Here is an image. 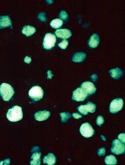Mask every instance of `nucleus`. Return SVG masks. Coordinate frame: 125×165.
<instances>
[{
  "instance_id": "nucleus-15",
  "label": "nucleus",
  "mask_w": 125,
  "mask_h": 165,
  "mask_svg": "<svg viewBox=\"0 0 125 165\" xmlns=\"http://www.w3.org/2000/svg\"><path fill=\"white\" fill-rule=\"evenodd\" d=\"M12 22L8 16H0V29L11 26Z\"/></svg>"
},
{
  "instance_id": "nucleus-9",
  "label": "nucleus",
  "mask_w": 125,
  "mask_h": 165,
  "mask_svg": "<svg viewBox=\"0 0 125 165\" xmlns=\"http://www.w3.org/2000/svg\"><path fill=\"white\" fill-rule=\"evenodd\" d=\"M88 96V95L82 89L79 87L72 92V99L77 102H82L87 98Z\"/></svg>"
},
{
  "instance_id": "nucleus-14",
  "label": "nucleus",
  "mask_w": 125,
  "mask_h": 165,
  "mask_svg": "<svg viewBox=\"0 0 125 165\" xmlns=\"http://www.w3.org/2000/svg\"><path fill=\"white\" fill-rule=\"evenodd\" d=\"M57 158L53 154L49 153L45 156L43 159V163L48 165H53L56 163Z\"/></svg>"
},
{
  "instance_id": "nucleus-10",
  "label": "nucleus",
  "mask_w": 125,
  "mask_h": 165,
  "mask_svg": "<svg viewBox=\"0 0 125 165\" xmlns=\"http://www.w3.org/2000/svg\"><path fill=\"white\" fill-rule=\"evenodd\" d=\"M81 88L87 93L88 96L94 94L97 90L93 83L89 81L83 82L81 84Z\"/></svg>"
},
{
  "instance_id": "nucleus-17",
  "label": "nucleus",
  "mask_w": 125,
  "mask_h": 165,
  "mask_svg": "<svg viewBox=\"0 0 125 165\" xmlns=\"http://www.w3.org/2000/svg\"><path fill=\"white\" fill-rule=\"evenodd\" d=\"M86 54L83 52H78L73 55L72 58V61L75 62H83L86 58Z\"/></svg>"
},
{
  "instance_id": "nucleus-28",
  "label": "nucleus",
  "mask_w": 125,
  "mask_h": 165,
  "mask_svg": "<svg viewBox=\"0 0 125 165\" xmlns=\"http://www.w3.org/2000/svg\"><path fill=\"white\" fill-rule=\"evenodd\" d=\"M125 133H120V134L118 135V139L121 142H123L124 144L125 143Z\"/></svg>"
},
{
  "instance_id": "nucleus-3",
  "label": "nucleus",
  "mask_w": 125,
  "mask_h": 165,
  "mask_svg": "<svg viewBox=\"0 0 125 165\" xmlns=\"http://www.w3.org/2000/svg\"><path fill=\"white\" fill-rule=\"evenodd\" d=\"M28 95L33 101H38L43 98L44 91L40 86H34L29 91Z\"/></svg>"
},
{
  "instance_id": "nucleus-22",
  "label": "nucleus",
  "mask_w": 125,
  "mask_h": 165,
  "mask_svg": "<svg viewBox=\"0 0 125 165\" xmlns=\"http://www.w3.org/2000/svg\"><path fill=\"white\" fill-rule=\"evenodd\" d=\"M61 118V121L62 122H66L71 117V114L68 112H62L60 113Z\"/></svg>"
},
{
  "instance_id": "nucleus-25",
  "label": "nucleus",
  "mask_w": 125,
  "mask_h": 165,
  "mask_svg": "<svg viewBox=\"0 0 125 165\" xmlns=\"http://www.w3.org/2000/svg\"><path fill=\"white\" fill-rule=\"evenodd\" d=\"M104 122L103 117L101 116H98L96 118V123L98 126L101 127L102 124Z\"/></svg>"
},
{
  "instance_id": "nucleus-20",
  "label": "nucleus",
  "mask_w": 125,
  "mask_h": 165,
  "mask_svg": "<svg viewBox=\"0 0 125 165\" xmlns=\"http://www.w3.org/2000/svg\"><path fill=\"white\" fill-rule=\"evenodd\" d=\"M105 162L106 165H116L117 163V160L113 155H110L105 158Z\"/></svg>"
},
{
  "instance_id": "nucleus-12",
  "label": "nucleus",
  "mask_w": 125,
  "mask_h": 165,
  "mask_svg": "<svg viewBox=\"0 0 125 165\" xmlns=\"http://www.w3.org/2000/svg\"><path fill=\"white\" fill-rule=\"evenodd\" d=\"M51 116L49 111H39L36 112L34 115L35 119L39 121H42L48 119Z\"/></svg>"
},
{
  "instance_id": "nucleus-1",
  "label": "nucleus",
  "mask_w": 125,
  "mask_h": 165,
  "mask_svg": "<svg viewBox=\"0 0 125 165\" xmlns=\"http://www.w3.org/2000/svg\"><path fill=\"white\" fill-rule=\"evenodd\" d=\"M6 117L11 122H16L20 121L23 118L22 108L18 106H14L8 109L6 113Z\"/></svg>"
},
{
  "instance_id": "nucleus-7",
  "label": "nucleus",
  "mask_w": 125,
  "mask_h": 165,
  "mask_svg": "<svg viewBox=\"0 0 125 165\" xmlns=\"http://www.w3.org/2000/svg\"><path fill=\"white\" fill-rule=\"evenodd\" d=\"M80 132L81 135L86 138H89L95 134L94 130L92 126L87 122L81 125L80 128Z\"/></svg>"
},
{
  "instance_id": "nucleus-8",
  "label": "nucleus",
  "mask_w": 125,
  "mask_h": 165,
  "mask_svg": "<svg viewBox=\"0 0 125 165\" xmlns=\"http://www.w3.org/2000/svg\"><path fill=\"white\" fill-rule=\"evenodd\" d=\"M124 102L122 98H118L112 100L110 103L109 112L111 113H116L122 110Z\"/></svg>"
},
{
  "instance_id": "nucleus-24",
  "label": "nucleus",
  "mask_w": 125,
  "mask_h": 165,
  "mask_svg": "<svg viewBox=\"0 0 125 165\" xmlns=\"http://www.w3.org/2000/svg\"><path fill=\"white\" fill-rule=\"evenodd\" d=\"M60 18L61 19L64 20V21H66L68 19V16L66 11H61L60 12L59 15Z\"/></svg>"
},
{
  "instance_id": "nucleus-4",
  "label": "nucleus",
  "mask_w": 125,
  "mask_h": 165,
  "mask_svg": "<svg viewBox=\"0 0 125 165\" xmlns=\"http://www.w3.org/2000/svg\"><path fill=\"white\" fill-rule=\"evenodd\" d=\"M56 42V36L53 34L47 33L45 35L43 41V47L46 50L52 49L54 47Z\"/></svg>"
},
{
  "instance_id": "nucleus-26",
  "label": "nucleus",
  "mask_w": 125,
  "mask_h": 165,
  "mask_svg": "<svg viewBox=\"0 0 125 165\" xmlns=\"http://www.w3.org/2000/svg\"><path fill=\"white\" fill-rule=\"evenodd\" d=\"M106 152V149L104 147L101 148L99 149L98 151H97L98 154L99 156H104Z\"/></svg>"
},
{
  "instance_id": "nucleus-29",
  "label": "nucleus",
  "mask_w": 125,
  "mask_h": 165,
  "mask_svg": "<svg viewBox=\"0 0 125 165\" xmlns=\"http://www.w3.org/2000/svg\"><path fill=\"white\" fill-rule=\"evenodd\" d=\"M72 116L73 118L76 119H78L82 118V116L80 114L76 113V112L72 113Z\"/></svg>"
},
{
  "instance_id": "nucleus-13",
  "label": "nucleus",
  "mask_w": 125,
  "mask_h": 165,
  "mask_svg": "<svg viewBox=\"0 0 125 165\" xmlns=\"http://www.w3.org/2000/svg\"><path fill=\"white\" fill-rule=\"evenodd\" d=\"M100 42V38L96 33H94L90 37L88 41V45L91 48H96Z\"/></svg>"
},
{
  "instance_id": "nucleus-6",
  "label": "nucleus",
  "mask_w": 125,
  "mask_h": 165,
  "mask_svg": "<svg viewBox=\"0 0 125 165\" xmlns=\"http://www.w3.org/2000/svg\"><path fill=\"white\" fill-rule=\"evenodd\" d=\"M111 151L115 155H119L124 153L125 151L124 144L122 143L118 139L113 140L112 143Z\"/></svg>"
},
{
  "instance_id": "nucleus-5",
  "label": "nucleus",
  "mask_w": 125,
  "mask_h": 165,
  "mask_svg": "<svg viewBox=\"0 0 125 165\" xmlns=\"http://www.w3.org/2000/svg\"><path fill=\"white\" fill-rule=\"evenodd\" d=\"M96 105L90 101H88L86 105H81L77 108L78 111L82 115L86 116L88 112L93 113L96 111Z\"/></svg>"
},
{
  "instance_id": "nucleus-21",
  "label": "nucleus",
  "mask_w": 125,
  "mask_h": 165,
  "mask_svg": "<svg viewBox=\"0 0 125 165\" xmlns=\"http://www.w3.org/2000/svg\"><path fill=\"white\" fill-rule=\"evenodd\" d=\"M63 21L60 19H55L52 20L50 23V25L51 27L55 29H58L60 28L63 24Z\"/></svg>"
},
{
  "instance_id": "nucleus-30",
  "label": "nucleus",
  "mask_w": 125,
  "mask_h": 165,
  "mask_svg": "<svg viewBox=\"0 0 125 165\" xmlns=\"http://www.w3.org/2000/svg\"><path fill=\"white\" fill-rule=\"evenodd\" d=\"M25 62H26V63L29 64L31 61V58L28 57V56H26V58H24Z\"/></svg>"
},
{
  "instance_id": "nucleus-11",
  "label": "nucleus",
  "mask_w": 125,
  "mask_h": 165,
  "mask_svg": "<svg viewBox=\"0 0 125 165\" xmlns=\"http://www.w3.org/2000/svg\"><path fill=\"white\" fill-rule=\"evenodd\" d=\"M55 34L57 37L63 39L69 38L72 36L71 31L66 28L57 30L55 31Z\"/></svg>"
},
{
  "instance_id": "nucleus-16",
  "label": "nucleus",
  "mask_w": 125,
  "mask_h": 165,
  "mask_svg": "<svg viewBox=\"0 0 125 165\" xmlns=\"http://www.w3.org/2000/svg\"><path fill=\"white\" fill-rule=\"evenodd\" d=\"M109 72L111 75V77L114 79H118L123 75V71L118 68L110 70Z\"/></svg>"
},
{
  "instance_id": "nucleus-18",
  "label": "nucleus",
  "mask_w": 125,
  "mask_h": 165,
  "mask_svg": "<svg viewBox=\"0 0 125 165\" xmlns=\"http://www.w3.org/2000/svg\"><path fill=\"white\" fill-rule=\"evenodd\" d=\"M41 153L40 152H34L31 157L30 164L31 165H40L41 162Z\"/></svg>"
},
{
  "instance_id": "nucleus-19",
  "label": "nucleus",
  "mask_w": 125,
  "mask_h": 165,
  "mask_svg": "<svg viewBox=\"0 0 125 165\" xmlns=\"http://www.w3.org/2000/svg\"><path fill=\"white\" fill-rule=\"evenodd\" d=\"M36 32V28L32 26H24L22 30V33L27 37L32 36Z\"/></svg>"
},
{
  "instance_id": "nucleus-23",
  "label": "nucleus",
  "mask_w": 125,
  "mask_h": 165,
  "mask_svg": "<svg viewBox=\"0 0 125 165\" xmlns=\"http://www.w3.org/2000/svg\"><path fill=\"white\" fill-rule=\"evenodd\" d=\"M68 45V41L67 40L63 39L62 40L60 43H59L58 46L62 49H65L67 48Z\"/></svg>"
},
{
  "instance_id": "nucleus-27",
  "label": "nucleus",
  "mask_w": 125,
  "mask_h": 165,
  "mask_svg": "<svg viewBox=\"0 0 125 165\" xmlns=\"http://www.w3.org/2000/svg\"><path fill=\"white\" fill-rule=\"evenodd\" d=\"M38 18L41 21H44V22H46L47 21L46 17V14L44 12H42L40 13L38 15Z\"/></svg>"
},
{
  "instance_id": "nucleus-31",
  "label": "nucleus",
  "mask_w": 125,
  "mask_h": 165,
  "mask_svg": "<svg viewBox=\"0 0 125 165\" xmlns=\"http://www.w3.org/2000/svg\"><path fill=\"white\" fill-rule=\"evenodd\" d=\"M48 76L47 78L50 79L52 78V76H54L53 75L51 74V71H48Z\"/></svg>"
},
{
  "instance_id": "nucleus-2",
  "label": "nucleus",
  "mask_w": 125,
  "mask_h": 165,
  "mask_svg": "<svg viewBox=\"0 0 125 165\" xmlns=\"http://www.w3.org/2000/svg\"><path fill=\"white\" fill-rule=\"evenodd\" d=\"M14 93L13 88L11 85L2 83L0 86V94L4 101H9Z\"/></svg>"
}]
</instances>
